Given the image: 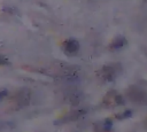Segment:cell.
<instances>
[{"label":"cell","mask_w":147,"mask_h":132,"mask_svg":"<svg viewBox=\"0 0 147 132\" xmlns=\"http://www.w3.org/2000/svg\"><path fill=\"white\" fill-rule=\"evenodd\" d=\"M78 48H79V42H78L76 39H68V40H65L64 44H63V49H64V52H65L67 54H69V55L76 53V52L78 51Z\"/></svg>","instance_id":"1"},{"label":"cell","mask_w":147,"mask_h":132,"mask_svg":"<svg viewBox=\"0 0 147 132\" xmlns=\"http://www.w3.org/2000/svg\"><path fill=\"white\" fill-rule=\"evenodd\" d=\"M126 44V40L123 38V37H116L115 39H114V41L111 42V45H110V48L111 49H116V48H121V47H123L124 45Z\"/></svg>","instance_id":"2"}]
</instances>
